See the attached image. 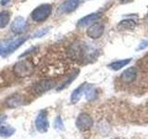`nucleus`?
I'll use <instances>...</instances> for the list:
<instances>
[{
  "mask_svg": "<svg viewBox=\"0 0 148 139\" xmlns=\"http://www.w3.org/2000/svg\"><path fill=\"white\" fill-rule=\"evenodd\" d=\"M27 40H28V36L18 37L17 39L0 41V56L6 57V56L12 54L23 43H25Z\"/></svg>",
  "mask_w": 148,
  "mask_h": 139,
  "instance_id": "nucleus-1",
  "label": "nucleus"
},
{
  "mask_svg": "<svg viewBox=\"0 0 148 139\" xmlns=\"http://www.w3.org/2000/svg\"><path fill=\"white\" fill-rule=\"evenodd\" d=\"M34 65L28 59H23L17 62L13 67V72L15 75L21 78L30 76L34 72Z\"/></svg>",
  "mask_w": 148,
  "mask_h": 139,
  "instance_id": "nucleus-2",
  "label": "nucleus"
},
{
  "mask_svg": "<svg viewBox=\"0 0 148 139\" xmlns=\"http://www.w3.org/2000/svg\"><path fill=\"white\" fill-rule=\"evenodd\" d=\"M51 13H52V6L50 4H43L41 6L35 8L32 11L31 17L34 21L42 22L45 21L46 19H48Z\"/></svg>",
  "mask_w": 148,
  "mask_h": 139,
  "instance_id": "nucleus-3",
  "label": "nucleus"
},
{
  "mask_svg": "<svg viewBox=\"0 0 148 139\" xmlns=\"http://www.w3.org/2000/svg\"><path fill=\"white\" fill-rule=\"evenodd\" d=\"M86 54V47L85 45L76 42V43L72 44L68 50V55L72 60H81L84 58Z\"/></svg>",
  "mask_w": 148,
  "mask_h": 139,
  "instance_id": "nucleus-4",
  "label": "nucleus"
},
{
  "mask_svg": "<svg viewBox=\"0 0 148 139\" xmlns=\"http://www.w3.org/2000/svg\"><path fill=\"white\" fill-rule=\"evenodd\" d=\"M35 127L36 130L41 133H45L49 129V122L47 117V111L45 109L40 110L35 119Z\"/></svg>",
  "mask_w": 148,
  "mask_h": 139,
  "instance_id": "nucleus-5",
  "label": "nucleus"
},
{
  "mask_svg": "<svg viewBox=\"0 0 148 139\" xmlns=\"http://www.w3.org/2000/svg\"><path fill=\"white\" fill-rule=\"evenodd\" d=\"M55 86H56L55 81L46 79V80H42L40 82H37L34 85V87H32V89H34V92L35 94L42 95V94H44V93L51 90Z\"/></svg>",
  "mask_w": 148,
  "mask_h": 139,
  "instance_id": "nucleus-6",
  "label": "nucleus"
},
{
  "mask_svg": "<svg viewBox=\"0 0 148 139\" xmlns=\"http://www.w3.org/2000/svg\"><path fill=\"white\" fill-rule=\"evenodd\" d=\"M10 28H11V31L15 34H21L28 30L29 25H28V22L26 21L24 18L21 16H18L13 21Z\"/></svg>",
  "mask_w": 148,
  "mask_h": 139,
  "instance_id": "nucleus-7",
  "label": "nucleus"
},
{
  "mask_svg": "<svg viewBox=\"0 0 148 139\" xmlns=\"http://www.w3.org/2000/svg\"><path fill=\"white\" fill-rule=\"evenodd\" d=\"M92 124H94V120L90 115L86 113L80 114L76 120V126L81 131H87V130L91 129Z\"/></svg>",
  "mask_w": 148,
  "mask_h": 139,
  "instance_id": "nucleus-8",
  "label": "nucleus"
},
{
  "mask_svg": "<svg viewBox=\"0 0 148 139\" xmlns=\"http://www.w3.org/2000/svg\"><path fill=\"white\" fill-rule=\"evenodd\" d=\"M105 26L101 22H95L87 29V35L92 39H98L103 35Z\"/></svg>",
  "mask_w": 148,
  "mask_h": 139,
  "instance_id": "nucleus-9",
  "label": "nucleus"
},
{
  "mask_svg": "<svg viewBox=\"0 0 148 139\" xmlns=\"http://www.w3.org/2000/svg\"><path fill=\"white\" fill-rule=\"evenodd\" d=\"M137 77V69L135 67H131L128 68L127 70L121 73V76H120V79L121 81L125 83H132Z\"/></svg>",
  "mask_w": 148,
  "mask_h": 139,
  "instance_id": "nucleus-10",
  "label": "nucleus"
},
{
  "mask_svg": "<svg viewBox=\"0 0 148 139\" xmlns=\"http://www.w3.org/2000/svg\"><path fill=\"white\" fill-rule=\"evenodd\" d=\"M80 4V0H67L59 7V11L64 14H68L74 11Z\"/></svg>",
  "mask_w": 148,
  "mask_h": 139,
  "instance_id": "nucleus-11",
  "label": "nucleus"
},
{
  "mask_svg": "<svg viewBox=\"0 0 148 139\" xmlns=\"http://www.w3.org/2000/svg\"><path fill=\"white\" fill-rule=\"evenodd\" d=\"M100 17H101V13H99V12L91 13V14H89V15H87L85 17L82 18L81 20L78 21L77 26L80 27V28L85 27L87 25L91 24L92 22H95V21H97Z\"/></svg>",
  "mask_w": 148,
  "mask_h": 139,
  "instance_id": "nucleus-12",
  "label": "nucleus"
},
{
  "mask_svg": "<svg viewBox=\"0 0 148 139\" xmlns=\"http://www.w3.org/2000/svg\"><path fill=\"white\" fill-rule=\"evenodd\" d=\"M86 85H87V83H82V85H81L79 87H77L75 90H74L72 92V94L71 96V102L72 104H76L77 102L81 99V97L82 96V94L84 93V90H85V88H86Z\"/></svg>",
  "mask_w": 148,
  "mask_h": 139,
  "instance_id": "nucleus-13",
  "label": "nucleus"
},
{
  "mask_svg": "<svg viewBox=\"0 0 148 139\" xmlns=\"http://www.w3.org/2000/svg\"><path fill=\"white\" fill-rule=\"evenodd\" d=\"M22 102H23L22 96L16 95V96H12L10 97H8L6 101V104L8 108L14 109V108H18V107H20L22 104Z\"/></svg>",
  "mask_w": 148,
  "mask_h": 139,
  "instance_id": "nucleus-14",
  "label": "nucleus"
},
{
  "mask_svg": "<svg viewBox=\"0 0 148 139\" xmlns=\"http://www.w3.org/2000/svg\"><path fill=\"white\" fill-rule=\"evenodd\" d=\"M118 29L120 31H129V30H132L136 27V22L133 20L131 19H128V20H123L119 22L118 24Z\"/></svg>",
  "mask_w": 148,
  "mask_h": 139,
  "instance_id": "nucleus-15",
  "label": "nucleus"
},
{
  "mask_svg": "<svg viewBox=\"0 0 148 139\" xmlns=\"http://www.w3.org/2000/svg\"><path fill=\"white\" fill-rule=\"evenodd\" d=\"M132 61V58H126V59H120L117 60V61H114L112 63H110L108 65V67L113 70V71H119V70L122 69L123 67L127 66V65Z\"/></svg>",
  "mask_w": 148,
  "mask_h": 139,
  "instance_id": "nucleus-16",
  "label": "nucleus"
},
{
  "mask_svg": "<svg viewBox=\"0 0 148 139\" xmlns=\"http://www.w3.org/2000/svg\"><path fill=\"white\" fill-rule=\"evenodd\" d=\"M11 13L8 10H4L0 12V28H5L10 21Z\"/></svg>",
  "mask_w": 148,
  "mask_h": 139,
  "instance_id": "nucleus-17",
  "label": "nucleus"
},
{
  "mask_svg": "<svg viewBox=\"0 0 148 139\" xmlns=\"http://www.w3.org/2000/svg\"><path fill=\"white\" fill-rule=\"evenodd\" d=\"M15 128L12 126H6V125H1L0 126V136L1 137H9L13 136L15 133Z\"/></svg>",
  "mask_w": 148,
  "mask_h": 139,
  "instance_id": "nucleus-18",
  "label": "nucleus"
},
{
  "mask_svg": "<svg viewBox=\"0 0 148 139\" xmlns=\"http://www.w3.org/2000/svg\"><path fill=\"white\" fill-rule=\"evenodd\" d=\"M84 93H85V97L87 100H94L96 96H97V93H96V89L92 86V85H86V88L84 90Z\"/></svg>",
  "mask_w": 148,
  "mask_h": 139,
  "instance_id": "nucleus-19",
  "label": "nucleus"
},
{
  "mask_svg": "<svg viewBox=\"0 0 148 139\" xmlns=\"http://www.w3.org/2000/svg\"><path fill=\"white\" fill-rule=\"evenodd\" d=\"M78 73H79V71H76V72H74L71 75H69V78L67 79L66 81H65L62 85H60V86L58 88V90H63L64 88H66V87H68L69 85H71V83H72V81L74 80V79H75L76 77H77V75H78Z\"/></svg>",
  "mask_w": 148,
  "mask_h": 139,
  "instance_id": "nucleus-20",
  "label": "nucleus"
},
{
  "mask_svg": "<svg viewBox=\"0 0 148 139\" xmlns=\"http://www.w3.org/2000/svg\"><path fill=\"white\" fill-rule=\"evenodd\" d=\"M54 126L55 128L59 129V130H64V123L62 122V119L58 116L57 118L55 119V122H54Z\"/></svg>",
  "mask_w": 148,
  "mask_h": 139,
  "instance_id": "nucleus-21",
  "label": "nucleus"
},
{
  "mask_svg": "<svg viewBox=\"0 0 148 139\" xmlns=\"http://www.w3.org/2000/svg\"><path fill=\"white\" fill-rule=\"evenodd\" d=\"M49 28H45V29H42V30H39L35 32L34 34L32 35V38H36V37H42L43 35H45L46 32H48Z\"/></svg>",
  "mask_w": 148,
  "mask_h": 139,
  "instance_id": "nucleus-22",
  "label": "nucleus"
},
{
  "mask_svg": "<svg viewBox=\"0 0 148 139\" xmlns=\"http://www.w3.org/2000/svg\"><path fill=\"white\" fill-rule=\"evenodd\" d=\"M148 47V39H145V40H143L140 44L138 45L137 46V50H143V49H145Z\"/></svg>",
  "mask_w": 148,
  "mask_h": 139,
  "instance_id": "nucleus-23",
  "label": "nucleus"
},
{
  "mask_svg": "<svg viewBox=\"0 0 148 139\" xmlns=\"http://www.w3.org/2000/svg\"><path fill=\"white\" fill-rule=\"evenodd\" d=\"M9 2H10V0H1V5L2 6H6V5H8Z\"/></svg>",
  "mask_w": 148,
  "mask_h": 139,
  "instance_id": "nucleus-24",
  "label": "nucleus"
},
{
  "mask_svg": "<svg viewBox=\"0 0 148 139\" xmlns=\"http://www.w3.org/2000/svg\"><path fill=\"white\" fill-rule=\"evenodd\" d=\"M132 1V0H120V2L121 3H127V2H130Z\"/></svg>",
  "mask_w": 148,
  "mask_h": 139,
  "instance_id": "nucleus-25",
  "label": "nucleus"
},
{
  "mask_svg": "<svg viewBox=\"0 0 148 139\" xmlns=\"http://www.w3.org/2000/svg\"><path fill=\"white\" fill-rule=\"evenodd\" d=\"M147 112H148V105H147Z\"/></svg>",
  "mask_w": 148,
  "mask_h": 139,
  "instance_id": "nucleus-26",
  "label": "nucleus"
}]
</instances>
